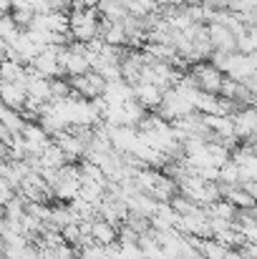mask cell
Here are the masks:
<instances>
[{"label":"cell","instance_id":"8992f818","mask_svg":"<svg viewBox=\"0 0 257 259\" xmlns=\"http://www.w3.org/2000/svg\"><path fill=\"white\" fill-rule=\"evenodd\" d=\"M91 242L98 247H114L119 244V227L103 222V219H93L91 222Z\"/></svg>","mask_w":257,"mask_h":259},{"label":"cell","instance_id":"9c48e42d","mask_svg":"<svg viewBox=\"0 0 257 259\" xmlns=\"http://www.w3.org/2000/svg\"><path fill=\"white\" fill-rule=\"evenodd\" d=\"M204 209H207V217L209 219H227V222H235L237 219V206L230 204L227 199H219V201H214V204H209Z\"/></svg>","mask_w":257,"mask_h":259},{"label":"cell","instance_id":"52a82bcc","mask_svg":"<svg viewBox=\"0 0 257 259\" xmlns=\"http://www.w3.org/2000/svg\"><path fill=\"white\" fill-rule=\"evenodd\" d=\"M207 30H209V40H212L214 51L237 53V38L232 35V30H230V28L217 25V23H209V25H207Z\"/></svg>","mask_w":257,"mask_h":259},{"label":"cell","instance_id":"2e32d148","mask_svg":"<svg viewBox=\"0 0 257 259\" xmlns=\"http://www.w3.org/2000/svg\"><path fill=\"white\" fill-rule=\"evenodd\" d=\"M13 8H28V0H10Z\"/></svg>","mask_w":257,"mask_h":259},{"label":"cell","instance_id":"4fadbf2b","mask_svg":"<svg viewBox=\"0 0 257 259\" xmlns=\"http://www.w3.org/2000/svg\"><path fill=\"white\" fill-rule=\"evenodd\" d=\"M202 5H204L207 10H212V13H217V10H230V0H202Z\"/></svg>","mask_w":257,"mask_h":259},{"label":"cell","instance_id":"5b68a950","mask_svg":"<svg viewBox=\"0 0 257 259\" xmlns=\"http://www.w3.org/2000/svg\"><path fill=\"white\" fill-rule=\"evenodd\" d=\"M25 101H28V91L23 83H8V81L0 83V103L5 108H13L20 113L25 108Z\"/></svg>","mask_w":257,"mask_h":259},{"label":"cell","instance_id":"30bf717a","mask_svg":"<svg viewBox=\"0 0 257 259\" xmlns=\"http://www.w3.org/2000/svg\"><path fill=\"white\" fill-rule=\"evenodd\" d=\"M225 199H227L230 204H235L237 209H250V206H257L255 199H252L242 186H232V189L227 191V196H225Z\"/></svg>","mask_w":257,"mask_h":259},{"label":"cell","instance_id":"ba28073f","mask_svg":"<svg viewBox=\"0 0 257 259\" xmlns=\"http://www.w3.org/2000/svg\"><path fill=\"white\" fill-rule=\"evenodd\" d=\"M96 10H98V15H101V18L114 20V23H121V20L129 15V10H126V3H124V0H98Z\"/></svg>","mask_w":257,"mask_h":259},{"label":"cell","instance_id":"7c38bea8","mask_svg":"<svg viewBox=\"0 0 257 259\" xmlns=\"http://www.w3.org/2000/svg\"><path fill=\"white\" fill-rule=\"evenodd\" d=\"M18 35H20V30H18V25L13 23V18H10V15H0V40H5V43L10 46Z\"/></svg>","mask_w":257,"mask_h":259},{"label":"cell","instance_id":"9a60e30c","mask_svg":"<svg viewBox=\"0 0 257 259\" xmlns=\"http://www.w3.org/2000/svg\"><path fill=\"white\" fill-rule=\"evenodd\" d=\"M5 234H8V229H5V219H0V244L5 242Z\"/></svg>","mask_w":257,"mask_h":259},{"label":"cell","instance_id":"7a4b0ae2","mask_svg":"<svg viewBox=\"0 0 257 259\" xmlns=\"http://www.w3.org/2000/svg\"><path fill=\"white\" fill-rule=\"evenodd\" d=\"M189 76L194 78V83H197V88H199L202 93L219 96V88H222V81H225V73L217 71L209 61H202V63L189 66Z\"/></svg>","mask_w":257,"mask_h":259},{"label":"cell","instance_id":"277c9868","mask_svg":"<svg viewBox=\"0 0 257 259\" xmlns=\"http://www.w3.org/2000/svg\"><path fill=\"white\" fill-rule=\"evenodd\" d=\"M162 98H164V91L157 88L154 83H146V81H139L134 86V101L144 108V111H157L162 106Z\"/></svg>","mask_w":257,"mask_h":259},{"label":"cell","instance_id":"5bb4252c","mask_svg":"<svg viewBox=\"0 0 257 259\" xmlns=\"http://www.w3.org/2000/svg\"><path fill=\"white\" fill-rule=\"evenodd\" d=\"M252 199H255V204H257V181H247V184H240Z\"/></svg>","mask_w":257,"mask_h":259},{"label":"cell","instance_id":"e0dca14e","mask_svg":"<svg viewBox=\"0 0 257 259\" xmlns=\"http://www.w3.org/2000/svg\"><path fill=\"white\" fill-rule=\"evenodd\" d=\"M230 3H232V0H230Z\"/></svg>","mask_w":257,"mask_h":259},{"label":"cell","instance_id":"8fae6325","mask_svg":"<svg viewBox=\"0 0 257 259\" xmlns=\"http://www.w3.org/2000/svg\"><path fill=\"white\" fill-rule=\"evenodd\" d=\"M10 18H13V23L18 25V30H28V28L33 25L35 13H33L30 8H13V10H10Z\"/></svg>","mask_w":257,"mask_h":259},{"label":"cell","instance_id":"6da1fadb","mask_svg":"<svg viewBox=\"0 0 257 259\" xmlns=\"http://www.w3.org/2000/svg\"><path fill=\"white\" fill-rule=\"evenodd\" d=\"M98 23L101 15L96 8L91 10H71L68 13V30L76 43H91L98 38Z\"/></svg>","mask_w":257,"mask_h":259},{"label":"cell","instance_id":"3957f363","mask_svg":"<svg viewBox=\"0 0 257 259\" xmlns=\"http://www.w3.org/2000/svg\"><path fill=\"white\" fill-rule=\"evenodd\" d=\"M28 68L33 71V73H38V76H43V78H66L63 76V71H61V66H58V48L56 46H46L30 63H28Z\"/></svg>","mask_w":257,"mask_h":259}]
</instances>
